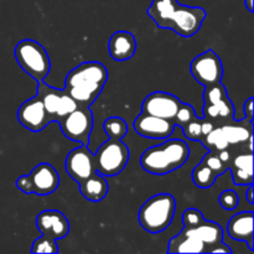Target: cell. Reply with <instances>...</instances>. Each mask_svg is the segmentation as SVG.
I'll return each mask as SVG.
<instances>
[{"label": "cell", "instance_id": "2e32d148", "mask_svg": "<svg viewBox=\"0 0 254 254\" xmlns=\"http://www.w3.org/2000/svg\"><path fill=\"white\" fill-rule=\"evenodd\" d=\"M32 186V193L39 196L51 195L59 189L60 175L56 169L49 163H41L35 166L29 174Z\"/></svg>", "mask_w": 254, "mask_h": 254}, {"label": "cell", "instance_id": "8992f818", "mask_svg": "<svg viewBox=\"0 0 254 254\" xmlns=\"http://www.w3.org/2000/svg\"><path fill=\"white\" fill-rule=\"evenodd\" d=\"M129 158L130 151L123 141L109 139L94 154V165L97 173L104 178H112L119 175L126 169Z\"/></svg>", "mask_w": 254, "mask_h": 254}, {"label": "cell", "instance_id": "7402d4cb", "mask_svg": "<svg viewBox=\"0 0 254 254\" xmlns=\"http://www.w3.org/2000/svg\"><path fill=\"white\" fill-rule=\"evenodd\" d=\"M215 128V123L207 118H198L197 116L191 119L188 124L181 127L188 139L193 141H202V139Z\"/></svg>", "mask_w": 254, "mask_h": 254}, {"label": "cell", "instance_id": "f1b7e54d", "mask_svg": "<svg viewBox=\"0 0 254 254\" xmlns=\"http://www.w3.org/2000/svg\"><path fill=\"white\" fill-rule=\"evenodd\" d=\"M196 117V112L195 108H193L191 104L189 103H181L180 108L178 109L176 112V116L174 117L173 123L175 124V127H184L185 124H188L189 122L191 121L192 118Z\"/></svg>", "mask_w": 254, "mask_h": 254}, {"label": "cell", "instance_id": "cb8c5ba5", "mask_svg": "<svg viewBox=\"0 0 254 254\" xmlns=\"http://www.w3.org/2000/svg\"><path fill=\"white\" fill-rule=\"evenodd\" d=\"M191 178H192L193 184H195L198 189H210L211 186L215 184L216 179H217L218 176L217 174L213 170H211L207 165H205L203 163H200L192 170Z\"/></svg>", "mask_w": 254, "mask_h": 254}, {"label": "cell", "instance_id": "d4e9b609", "mask_svg": "<svg viewBox=\"0 0 254 254\" xmlns=\"http://www.w3.org/2000/svg\"><path fill=\"white\" fill-rule=\"evenodd\" d=\"M201 144H202L205 148H207L208 150L212 151L225 150V149H228V146H230L227 138H226L225 133H223L221 127H215V128L202 139Z\"/></svg>", "mask_w": 254, "mask_h": 254}, {"label": "cell", "instance_id": "9c48e42d", "mask_svg": "<svg viewBox=\"0 0 254 254\" xmlns=\"http://www.w3.org/2000/svg\"><path fill=\"white\" fill-rule=\"evenodd\" d=\"M37 96L44 103L45 109L52 122H57L62 117L67 116L78 107L73 98L64 89H56L50 87L44 81L37 82Z\"/></svg>", "mask_w": 254, "mask_h": 254}, {"label": "cell", "instance_id": "9a60e30c", "mask_svg": "<svg viewBox=\"0 0 254 254\" xmlns=\"http://www.w3.org/2000/svg\"><path fill=\"white\" fill-rule=\"evenodd\" d=\"M36 227L41 235L59 241L69 233V222L66 216L57 210H45L36 217Z\"/></svg>", "mask_w": 254, "mask_h": 254}, {"label": "cell", "instance_id": "603a6c76", "mask_svg": "<svg viewBox=\"0 0 254 254\" xmlns=\"http://www.w3.org/2000/svg\"><path fill=\"white\" fill-rule=\"evenodd\" d=\"M226 138H227L228 144H241L246 143L253 135V123L245 126V123L241 121H236L235 124H225L221 126Z\"/></svg>", "mask_w": 254, "mask_h": 254}, {"label": "cell", "instance_id": "e0dca14e", "mask_svg": "<svg viewBox=\"0 0 254 254\" xmlns=\"http://www.w3.org/2000/svg\"><path fill=\"white\" fill-rule=\"evenodd\" d=\"M227 232L232 240L241 241L247 243L251 251L253 247V212L252 211H243L233 216L227 225Z\"/></svg>", "mask_w": 254, "mask_h": 254}, {"label": "cell", "instance_id": "4dcf8cb0", "mask_svg": "<svg viewBox=\"0 0 254 254\" xmlns=\"http://www.w3.org/2000/svg\"><path fill=\"white\" fill-rule=\"evenodd\" d=\"M218 202H220L221 207L225 208L227 211H232L237 208L238 202H240V197H238L237 192L233 190H226L218 197Z\"/></svg>", "mask_w": 254, "mask_h": 254}, {"label": "cell", "instance_id": "ba28073f", "mask_svg": "<svg viewBox=\"0 0 254 254\" xmlns=\"http://www.w3.org/2000/svg\"><path fill=\"white\" fill-rule=\"evenodd\" d=\"M93 113L89 107L78 106L74 111L57 121L62 133L67 139L88 146L89 136L93 129Z\"/></svg>", "mask_w": 254, "mask_h": 254}, {"label": "cell", "instance_id": "5bb4252c", "mask_svg": "<svg viewBox=\"0 0 254 254\" xmlns=\"http://www.w3.org/2000/svg\"><path fill=\"white\" fill-rule=\"evenodd\" d=\"M134 130L143 138L149 139H168L173 135L175 124L173 121L140 113L133 123Z\"/></svg>", "mask_w": 254, "mask_h": 254}, {"label": "cell", "instance_id": "8fae6325", "mask_svg": "<svg viewBox=\"0 0 254 254\" xmlns=\"http://www.w3.org/2000/svg\"><path fill=\"white\" fill-rule=\"evenodd\" d=\"M17 121L24 128L32 133H39L44 130L47 126L54 123L47 114L44 103L39 96L27 99L20 106L17 111Z\"/></svg>", "mask_w": 254, "mask_h": 254}, {"label": "cell", "instance_id": "7a4b0ae2", "mask_svg": "<svg viewBox=\"0 0 254 254\" xmlns=\"http://www.w3.org/2000/svg\"><path fill=\"white\" fill-rule=\"evenodd\" d=\"M108 81V69L97 61L83 62L68 72L64 91L81 107H89L103 91Z\"/></svg>", "mask_w": 254, "mask_h": 254}, {"label": "cell", "instance_id": "1f68e13d", "mask_svg": "<svg viewBox=\"0 0 254 254\" xmlns=\"http://www.w3.org/2000/svg\"><path fill=\"white\" fill-rule=\"evenodd\" d=\"M181 220H183L184 227H195V226L200 225L205 220V217H203L201 211H198L197 208H188L183 213Z\"/></svg>", "mask_w": 254, "mask_h": 254}, {"label": "cell", "instance_id": "6da1fadb", "mask_svg": "<svg viewBox=\"0 0 254 254\" xmlns=\"http://www.w3.org/2000/svg\"><path fill=\"white\" fill-rule=\"evenodd\" d=\"M148 15L160 29L175 31L181 37H192L207 17L205 9L181 5L178 0H153Z\"/></svg>", "mask_w": 254, "mask_h": 254}, {"label": "cell", "instance_id": "52a82bcc", "mask_svg": "<svg viewBox=\"0 0 254 254\" xmlns=\"http://www.w3.org/2000/svg\"><path fill=\"white\" fill-rule=\"evenodd\" d=\"M236 109L230 99L227 89L222 83L207 86L203 89L202 114L205 118L215 122H231L235 118Z\"/></svg>", "mask_w": 254, "mask_h": 254}, {"label": "cell", "instance_id": "44dd1931", "mask_svg": "<svg viewBox=\"0 0 254 254\" xmlns=\"http://www.w3.org/2000/svg\"><path fill=\"white\" fill-rule=\"evenodd\" d=\"M190 228L206 246V253H211L215 246L222 242L223 238V231L218 223L212 222V221L203 220L200 225L195 226V227H186Z\"/></svg>", "mask_w": 254, "mask_h": 254}, {"label": "cell", "instance_id": "83f0119b", "mask_svg": "<svg viewBox=\"0 0 254 254\" xmlns=\"http://www.w3.org/2000/svg\"><path fill=\"white\" fill-rule=\"evenodd\" d=\"M201 163H203L205 165H207L211 170L215 171V173L217 174V176H221L225 171L228 170L227 164L223 163V161L218 158L217 153L212 150H210L208 154H206V155L203 156Z\"/></svg>", "mask_w": 254, "mask_h": 254}, {"label": "cell", "instance_id": "ac0fdd59", "mask_svg": "<svg viewBox=\"0 0 254 254\" xmlns=\"http://www.w3.org/2000/svg\"><path fill=\"white\" fill-rule=\"evenodd\" d=\"M109 55L116 61H128L134 56L136 51V40L131 32L121 31L114 32L108 44Z\"/></svg>", "mask_w": 254, "mask_h": 254}, {"label": "cell", "instance_id": "ffe728a7", "mask_svg": "<svg viewBox=\"0 0 254 254\" xmlns=\"http://www.w3.org/2000/svg\"><path fill=\"white\" fill-rule=\"evenodd\" d=\"M78 185L81 195L86 200L91 201V202H99V201L106 198V196L108 195V181L106 180V178L103 175H101L97 171L93 175L89 176L88 179L79 183Z\"/></svg>", "mask_w": 254, "mask_h": 254}, {"label": "cell", "instance_id": "836d02e7", "mask_svg": "<svg viewBox=\"0 0 254 254\" xmlns=\"http://www.w3.org/2000/svg\"><path fill=\"white\" fill-rule=\"evenodd\" d=\"M253 104H254L253 97H250V98L246 101L245 106H243V112H245L246 114V118H247L250 122H253V107H254Z\"/></svg>", "mask_w": 254, "mask_h": 254}, {"label": "cell", "instance_id": "d6a6232c", "mask_svg": "<svg viewBox=\"0 0 254 254\" xmlns=\"http://www.w3.org/2000/svg\"><path fill=\"white\" fill-rule=\"evenodd\" d=\"M15 186H16L21 192L32 193V186H31V181H30L29 175L20 176V178L16 180V183H15Z\"/></svg>", "mask_w": 254, "mask_h": 254}, {"label": "cell", "instance_id": "e575fe53", "mask_svg": "<svg viewBox=\"0 0 254 254\" xmlns=\"http://www.w3.org/2000/svg\"><path fill=\"white\" fill-rule=\"evenodd\" d=\"M211 253H225V254H231L232 253V250H231L230 247H228L227 245H223V242L218 243L217 246H215V247L211 250Z\"/></svg>", "mask_w": 254, "mask_h": 254}, {"label": "cell", "instance_id": "d590c367", "mask_svg": "<svg viewBox=\"0 0 254 254\" xmlns=\"http://www.w3.org/2000/svg\"><path fill=\"white\" fill-rule=\"evenodd\" d=\"M246 198H247L248 203L250 205H253L254 200H253V184L252 185H248V190H247V193H246Z\"/></svg>", "mask_w": 254, "mask_h": 254}, {"label": "cell", "instance_id": "7c38bea8", "mask_svg": "<svg viewBox=\"0 0 254 254\" xmlns=\"http://www.w3.org/2000/svg\"><path fill=\"white\" fill-rule=\"evenodd\" d=\"M64 169L69 178L76 183H82L96 173L94 154L86 145L73 149L67 155Z\"/></svg>", "mask_w": 254, "mask_h": 254}, {"label": "cell", "instance_id": "484cf974", "mask_svg": "<svg viewBox=\"0 0 254 254\" xmlns=\"http://www.w3.org/2000/svg\"><path fill=\"white\" fill-rule=\"evenodd\" d=\"M103 130L109 139L122 140L128 134V124L121 117H111L103 123Z\"/></svg>", "mask_w": 254, "mask_h": 254}, {"label": "cell", "instance_id": "5b68a950", "mask_svg": "<svg viewBox=\"0 0 254 254\" xmlns=\"http://www.w3.org/2000/svg\"><path fill=\"white\" fill-rule=\"evenodd\" d=\"M14 56L20 68L36 82L44 81L51 71L49 52L35 40H21L15 46Z\"/></svg>", "mask_w": 254, "mask_h": 254}, {"label": "cell", "instance_id": "8d00e7d4", "mask_svg": "<svg viewBox=\"0 0 254 254\" xmlns=\"http://www.w3.org/2000/svg\"><path fill=\"white\" fill-rule=\"evenodd\" d=\"M246 7L248 9L250 12H254V7H253V0H245Z\"/></svg>", "mask_w": 254, "mask_h": 254}, {"label": "cell", "instance_id": "3957f363", "mask_svg": "<svg viewBox=\"0 0 254 254\" xmlns=\"http://www.w3.org/2000/svg\"><path fill=\"white\" fill-rule=\"evenodd\" d=\"M189 158L190 148L188 143L181 139H171L144 151L140 156V165L149 174L163 176L185 165Z\"/></svg>", "mask_w": 254, "mask_h": 254}, {"label": "cell", "instance_id": "4316f807", "mask_svg": "<svg viewBox=\"0 0 254 254\" xmlns=\"http://www.w3.org/2000/svg\"><path fill=\"white\" fill-rule=\"evenodd\" d=\"M32 253H59V246H57L56 240L47 236L42 235L41 237L34 241L31 248Z\"/></svg>", "mask_w": 254, "mask_h": 254}, {"label": "cell", "instance_id": "f546056e", "mask_svg": "<svg viewBox=\"0 0 254 254\" xmlns=\"http://www.w3.org/2000/svg\"><path fill=\"white\" fill-rule=\"evenodd\" d=\"M228 170H231V173H232V180L235 185L246 186L253 184V173L246 171L243 169L235 168V166H230Z\"/></svg>", "mask_w": 254, "mask_h": 254}, {"label": "cell", "instance_id": "277c9868", "mask_svg": "<svg viewBox=\"0 0 254 254\" xmlns=\"http://www.w3.org/2000/svg\"><path fill=\"white\" fill-rule=\"evenodd\" d=\"M175 211V197L170 193H158L143 203L139 210V223L149 233H160L171 225Z\"/></svg>", "mask_w": 254, "mask_h": 254}, {"label": "cell", "instance_id": "d6986e66", "mask_svg": "<svg viewBox=\"0 0 254 254\" xmlns=\"http://www.w3.org/2000/svg\"><path fill=\"white\" fill-rule=\"evenodd\" d=\"M168 253H206V246L190 228L184 227L170 240Z\"/></svg>", "mask_w": 254, "mask_h": 254}, {"label": "cell", "instance_id": "30bf717a", "mask_svg": "<svg viewBox=\"0 0 254 254\" xmlns=\"http://www.w3.org/2000/svg\"><path fill=\"white\" fill-rule=\"evenodd\" d=\"M190 72L203 87L220 83L223 76L222 61L213 50H207L191 61Z\"/></svg>", "mask_w": 254, "mask_h": 254}, {"label": "cell", "instance_id": "4fadbf2b", "mask_svg": "<svg viewBox=\"0 0 254 254\" xmlns=\"http://www.w3.org/2000/svg\"><path fill=\"white\" fill-rule=\"evenodd\" d=\"M183 102L168 92H153L141 103V113L173 121Z\"/></svg>", "mask_w": 254, "mask_h": 254}]
</instances>
